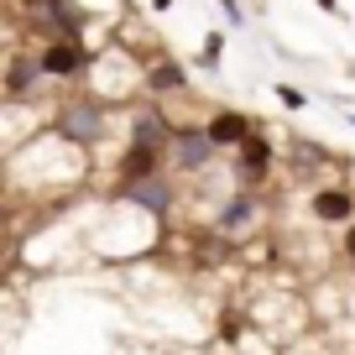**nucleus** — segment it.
I'll use <instances>...</instances> for the list:
<instances>
[{
	"mask_svg": "<svg viewBox=\"0 0 355 355\" xmlns=\"http://www.w3.org/2000/svg\"><path fill=\"white\" fill-rule=\"evenodd\" d=\"M47 131H58L63 141H73V146H94L105 136V100L100 94H73V100H63V110L53 115V125Z\"/></svg>",
	"mask_w": 355,
	"mask_h": 355,
	"instance_id": "1",
	"label": "nucleus"
},
{
	"mask_svg": "<svg viewBox=\"0 0 355 355\" xmlns=\"http://www.w3.org/2000/svg\"><path fill=\"white\" fill-rule=\"evenodd\" d=\"M26 11H32V26L42 32V42H53V37H78L84 42L89 32V11L73 6V0H26Z\"/></svg>",
	"mask_w": 355,
	"mask_h": 355,
	"instance_id": "2",
	"label": "nucleus"
},
{
	"mask_svg": "<svg viewBox=\"0 0 355 355\" xmlns=\"http://www.w3.org/2000/svg\"><path fill=\"white\" fill-rule=\"evenodd\" d=\"M37 53H42L47 78H78V73H89V68L100 63V53H89L78 37H53V42H42Z\"/></svg>",
	"mask_w": 355,
	"mask_h": 355,
	"instance_id": "3",
	"label": "nucleus"
},
{
	"mask_svg": "<svg viewBox=\"0 0 355 355\" xmlns=\"http://www.w3.org/2000/svg\"><path fill=\"white\" fill-rule=\"evenodd\" d=\"M167 152L173 146H136V141H125V152H121V167H115V199H121L125 189H136V183H146V178H157V173H167Z\"/></svg>",
	"mask_w": 355,
	"mask_h": 355,
	"instance_id": "4",
	"label": "nucleus"
},
{
	"mask_svg": "<svg viewBox=\"0 0 355 355\" xmlns=\"http://www.w3.org/2000/svg\"><path fill=\"white\" fill-rule=\"evenodd\" d=\"M220 152L214 146V136L204 131V125H178V136H173V167L178 173H199V167H209V157Z\"/></svg>",
	"mask_w": 355,
	"mask_h": 355,
	"instance_id": "5",
	"label": "nucleus"
},
{
	"mask_svg": "<svg viewBox=\"0 0 355 355\" xmlns=\"http://www.w3.org/2000/svg\"><path fill=\"white\" fill-rule=\"evenodd\" d=\"M47 68H42V53H26V47H16L11 63H6V100H32L37 89H42Z\"/></svg>",
	"mask_w": 355,
	"mask_h": 355,
	"instance_id": "6",
	"label": "nucleus"
},
{
	"mask_svg": "<svg viewBox=\"0 0 355 355\" xmlns=\"http://www.w3.org/2000/svg\"><path fill=\"white\" fill-rule=\"evenodd\" d=\"M141 84H146L152 100H183V94H189V68L178 63V58H157Z\"/></svg>",
	"mask_w": 355,
	"mask_h": 355,
	"instance_id": "7",
	"label": "nucleus"
},
{
	"mask_svg": "<svg viewBox=\"0 0 355 355\" xmlns=\"http://www.w3.org/2000/svg\"><path fill=\"white\" fill-rule=\"evenodd\" d=\"M235 152H241V173L251 178V183H266V173H272V136H266L261 121H256V131L245 136Z\"/></svg>",
	"mask_w": 355,
	"mask_h": 355,
	"instance_id": "8",
	"label": "nucleus"
},
{
	"mask_svg": "<svg viewBox=\"0 0 355 355\" xmlns=\"http://www.w3.org/2000/svg\"><path fill=\"white\" fill-rule=\"evenodd\" d=\"M309 209H313L319 225H350L355 220V193L345 189V183H340V189H319L309 199Z\"/></svg>",
	"mask_w": 355,
	"mask_h": 355,
	"instance_id": "9",
	"label": "nucleus"
},
{
	"mask_svg": "<svg viewBox=\"0 0 355 355\" xmlns=\"http://www.w3.org/2000/svg\"><path fill=\"white\" fill-rule=\"evenodd\" d=\"M204 131L214 136V146H241L245 136L256 131V121L245 110H209V121H204Z\"/></svg>",
	"mask_w": 355,
	"mask_h": 355,
	"instance_id": "10",
	"label": "nucleus"
},
{
	"mask_svg": "<svg viewBox=\"0 0 355 355\" xmlns=\"http://www.w3.org/2000/svg\"><path fill=\"white\" fill-rule=\"evenodd\" d=\"M245 225H261V199H251V193H235L230 204L220 209V220H214V230L220 235H235V230H245Z\"/></svg>",
	"mask_w": 355,
	"mask_h": 355,
	"instance_id": "11",
	"label": "nucleus"
},
{
	"mask_svg": "<svg viewBox=\"0 0 355 355\" xmlns=\"http://www.w3.org/2000/svg\"><path fill=\"white\" fill-rule=\"evenodd\" d=\"M121 199L141 204V209H152V214H167L173 209V183H167V173H157V178H146V183H136V189H125Z\"/></svg>",
	"mask_w": 355,
	"mask_h": 355,
	"instance_id": "12",
	"label": "nucleus"
},
{
	"mask_svg": "<svg viewBox=\"0 0 355 355\" xmlns=\"http://www.w3.org/2000/svg\"><path fill=\"white\" fill-rule=\"evenodd\" d=\"M199 63L209 68V73H220V63H225V32H204V47H199Z\"/></svg>",
	"mask_w": 355,
	"mask_h": 355,
	"instance_id": "13",
	"label": "nucleus"
},
{
	"mask_svg": "<svg viewBox=\"0 0 355 355\" xmlns=\"http://www.w3.org/2000/svg\"><path fill=\"white\" fill-rule=\"evenodd\" d=\"M277 100L288 105V110H303V105H309V94H303L298 84H277Z\"/></svg>",
	"mask_w": 355,
	"mask_h": 355,
	"instance_id": "14",
	"label": "nucleus"
},
{
	"mask_svg": "<svg viewBox=\"0 0 355 355\" xmlns=\"http://www.w3.org/2000/svg\"><path fill=\"white\" fill-rule=\"evenodd\" d=\"M214 6L225 11V21H230V26H245V6H241V0H214Z\"/></svg>",
	"mask_w": 355,
	"mask_h": 355,
	"instance_id": "15",
	"label": "nucleus"
},
{
	"mask_svg": "<svg viewBox=\"0 0 355 355\" xmlns=\"http://www.w3.org/2000/svg\"><path fill=\"white\" fill-rule=\"evenodd\" d=\"M345 256H350V261H355V220L345 225Z\"/></svg>",
	"mask_w": 355,
	"mask_h": 355,
	"instance_id": "16",
	"label": "nucleus"
},
{
	"mask_svg": "<svg viewBox=\"0 0 355 355\" xmlns=\"http://www.w3.org/2000/svg\"><path fill=\"white\" fill-rule=\"evenodd\" d=\"M313 6H319V11H329V16L340 11V0H313Z\"/></svg>",
	"mask_w": 355,
	"mask_h": 355,
	"instance_id": "17",
	"label": "nucleus"
},
{
	"mask_svg": "<svg viewBox=\"0 0 355 355\" xmlns=\"http://www.w3.org/2000/svg\"><path fill=\"white\" fill-rule=\"evenodd\" d=\"M173 6H178V0H152V11H173Z\"/></svg>",
	"mask_w": 355,
	"mask_h": 355,
	"instance_id": "18",
	"label": "nucleus"
},
{
	"mask_svg": "<svg viewBox=\"0 0 355 355\" xmlns=\"http://www.w3.org/2000/svg\"><path fill=\"white\" fill-rule=\"evenodd\" d=\"M345 121H350V125H355V110H350V115H345Z\"/></svg>",
	"mask_w": 355,
	"mask_h": 355,
	"instance_id": "19",
	"label": "nucleus"
}]
</instances>
